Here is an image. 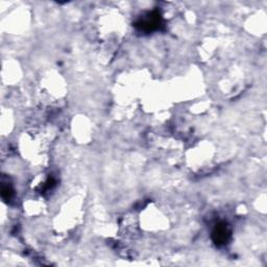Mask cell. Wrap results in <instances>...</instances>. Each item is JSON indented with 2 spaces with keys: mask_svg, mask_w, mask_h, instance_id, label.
<instances>
[{
  "mask_svg": "<svg viewBox=\"0 0 267 267\" xmlns=\"http://www.w3.org/2000/svg\"><path fill=\"white\" fill-rule=\"evenodd\" d=\"M230 236L231 232L228 230L227 225L223 222L218 223L212 232V239L218 246L224 245L228 241V239H230Z\"/></svg>",
  "mask_w": 267,
  "mask_h": 267,
  "instance_id": "cell-2",
  "label": "cell"
},
{
  "mask_svg": "<svg viewBox=\"0 0 267 267\" xmlns=\"http://www.w3.org/2000/svg\"><path fill=\"white\" fill-rule=\"evenodd\" d=\"M161 24V16L158 12H152L137 22V27L143 31H151L157 29Z\"/></svg>",
  "mask_w": 267,
  "mask_h": 267,
  "instance_id": "cell-1",
  "label": "cell"
},
{
  "mask_svg": "<svg viewBox=\"0 0 267 267\" xmlns=\"http://www.w3.org/2000/svg\"><path fill=\"white\" fill-rule=\"evenodd\" d=\"M3 198L6 201H10L13 196V189L10 186H4L3 187V191H2Z\"/></svg>",
  "mask_w": 267,
  "mask_h": 267,
  "instance_id": "cell-3",
  "label": "cell"
}]
</instances>
